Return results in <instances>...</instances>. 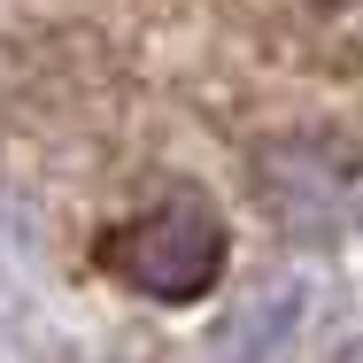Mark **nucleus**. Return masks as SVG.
I'll return each mask as SVG.
<instances>
[{
    "label": "nucleus",
    "mask_w": 363,
    "mask_h": 363,
    "mask_svg": "<svg viewBox=\"0 0 363 363\" xmlns=\"http://www.w3.org/2000/svg\"><path fill=\"white\" fill-rule=\"evenodd\" d=\"M101 263L124 286H140L147 301H201L224 279V224H217L209 201L178 194V201L132 217L124 232H108L101 240Z\"/></svg>",
    "instance_id": "1"
}]
</instances>
